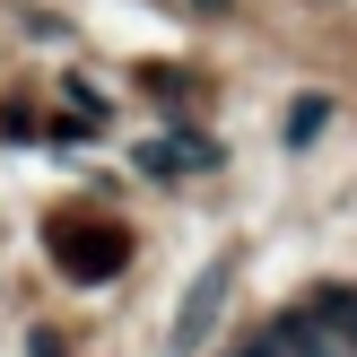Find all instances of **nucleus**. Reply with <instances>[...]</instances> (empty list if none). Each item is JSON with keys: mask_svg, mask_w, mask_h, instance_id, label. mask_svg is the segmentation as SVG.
Instances as JSON below:
<instances>
[{"mask_svg": "<svg viewBox=\"0 0 357 357\" xmlns=\"http://www.w3.org/2000/svg\"><path fill=\"white\" fill-rule=\"evenodd\" d=\"M201 9H227V0H201Z\"/></svg>", "mask_w": 357, "mask_h": 357, "instance_id": "nucleus-3", "label": "nucleus"}, {"mask_svg": "<svg viewBox=\"0 0 357 357\" xmlns=\"http://www.w3.org/2000/svg\"><path fill=\"white\" fill-rule=\"evenodd\" d=\"M218 296H227V271H209L201 288H192V305H183V323H174V340H183V349H192V340H201V331H209V314H218Z\"/></svg>", "mask_w": 357, "mask_h": 357, "instance_id": "nucleus-1", "label": "nucleus"}, {"mask_svg": "<svg viewBox=\"0 0 357 357\" xmlns=\"http://www.w3.org/2000/svg\"><path fill=\"white\" fill-rule=\"evenodd\" d=\"M323 122H331V105H323V96H305V105H296V114H288V139H296V149H305V139L323 131Z\"/></svg>", "mask_w": 357, "mask_h": 357, "instance_id": "nucleus-2", "label": "nucleus"}]
</instances>
